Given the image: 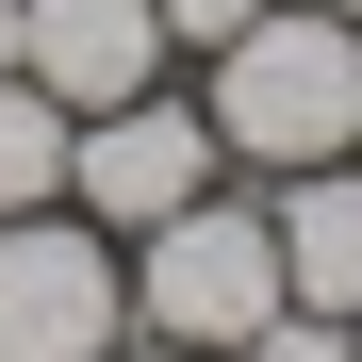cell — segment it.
<instances>
[{
  "instance_id": "12",
  "label": "cell",
  "mask_w": 362,
  "mask_h": 362,
  "mask_svg": "<svg viewBox=\"0 0 362 362\" xmlns=\"http://www.w3.org/2000/svg\"><path fill=\"white\" fill-rule=\"evenodd\" d=\"M313 17H362V0H313Z\"/></svg>"
},
{
  "instance_id": "9",
  "label": "cell",
  "mask_w": 362,
  "mask_h": 362,
  "mask_svg": "<svg viewBox=\"0 0 362 362\" xmlns=\"http://www.w3.org/2000/svg\"><path fill=\"white\" fill-rule=\"evenodd\" d=\"M247 17H264V0H165V49H181V66H198V49H230Z\"/></svg>"
},
{
  "instance_id": "8",
  "label": "cell",
  "mask_w": 362,
  "mask_h": 362,
  "mask_svg": "<svg viewBox=\"0 0 362 362\" xmlns=\"http://www.w3.org/2000/svg\"><path fill=\"white\" fill-rule=\"evenodd\" d=\"M247 362H346V313H296V296H280V313L247 329Z\"/></svg>"
},
{
  "instance_id": "3",
  "label": "cell",
  "mask_w": 362,
  "mask_h": 362,
  "mask_svg": "<svg viewBox=\"0 0 362 362\" xmlns=\"http://www.w3.org/2000/svg\"><path fill=\"white\" fill-rule=\"evenodd\" d=\"M132 346V247L99 214H0V362H115Z\"/></svg>"
},
{
  "instance_id": "13",
  "label": "cell",
  "mask_w": 362,
  "mask_h": 362,
  "mask_svg": "<svg viewBox=\"0 0 362 362\" xmlns=\"http://www.w3.org/2000/svg\"><path fill=\"white\" fill-rule=\"evenodd\" d=\"M346 362H362V313H346Z\"/></svg>"
},
{
  "instance_id": "10",
  "label": "cell",
  "mask_w": 362,
  "mask_h": 362,
  "mask_svg": "<svg viewBox=\"0 0 362 362\" xmlns=\"http://www.w3.org/2000/svg\"><path fill=\"white\" fill-rule=\"evenodd\" d=\"M17 33H33V0H0V83H17Z\"/></svg>"
},
{
  "instance_id": "5",
  "label": "cell",
  "mask_w": 362,
  "mask_h": 362,
  "mask_svg": "<svg viewBox=\"0 0 362 362\" xmlns=\"http://www.w3.org/2000/svg\"><path fill=\"white\" fill-rule=\"evenodd\" d=\"M17 83H49L66 115H115V99L181 83V49H165V0H33V33H17Z\"/></svg>"
},
{
  "instance_id": "4",
  "label": "cell",
  "mask_w": 362,
  "mask_h": 362,
  "mask_svg": "<svg viewBox=\"0 0 362 362\" xmlns=\"http://www.w3.org/2000/svg\"><path fill=\"white\" fill-rule=\"evenodd\" d=\"M214 181H230V148H214L198 83H148V99L83 115V148H66V214H99L115 247H132V230H165L181 198H214Z\"/></svg>"
},
{
  "instance_id": "2",
  "label": "cell",
  "mask_w": 362,
  "mask_h": 362,
  "mask_svg": "<svg viewBox=\"0 0 362 362\" xmlns=\"http://www.w3.org/2000/svg\"><path fill=\"white\" fill-rule=\"evenodd\" d=\"M280 313V230L264 198H181L165 230H132V329L181 346V362H247V329Z\"/></svg>"
},
{
  "instance_id": "6",
  "label": "cell",
  "mask_w": 362,
  "mask_h": 362,
  "mask_svg": "<svg viewBox=\"0 0 362 362\" xmlns=\"http://www.w3.org/2000/svg\"><path fill=\"white\" fill-rule=\"evenodd\" d=\"M264 230H280V296L296 313H362V148L264 181Z\"/></svg>"
},
{
  "instance_id": "11",
  "label": "cell",
  "mask_w": 362,
  "mask_h": 362,
  "mask_svg": "<svg viewBox=\"0 0 362 362\" xmlns=\"http://www.w3.org/2000/svg\"><path fill=\"white\" fill-rule=\"evenodd\" d=\"M115 362H181V346H148V329H132V346H115Z\"/></svg>"
},
{
  "instance_id": "1",
  "label": "cell",
  "mask_w": 362,
  "mask_h": 362,
  "mask_svg": "<svg viewBox=\"0 0 362 362\" xmlns=\"http://www.w3.org/2000/svg\"><path fill=\"white\" fill-rule=\"evenodd\" d=\"M198 115L230 181H296L362 148V17H313V0H264L230 49H198Z\"/></svg>"
},
{
  "instance_id": "7",
  "label": "cell",
  "mask_w": 362,
  "mask_h": 362,
  "mask_svg": "<svg viewBox=\"0 0 362 362\" xmlns=\"http://www.w3.org/2000/svg\"><path fill=\"white\" fill-rule=\"evenodd\" d=\"M66 148H83L66 99H49V83H0V214H49V198H66Z\"/></svg>"
}]
</instances>
